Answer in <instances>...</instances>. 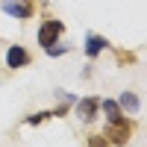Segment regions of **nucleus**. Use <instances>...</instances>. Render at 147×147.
<instances>
[{"label":"nucleus","mask_w":147,"mask_h":147,"mask_svg":"<svg viewBox=\"0 0 147 147\" xmlns=\"http://www.w3.org/2000/svg\"><path fill=\"white\" fill-rule=\"evenodd\" d=\"M132 129H136V124H132V121H127V118H118V121H112V124L106 127L103 138L115 141V144H127V141H129V136H132Z\"/></svg>","instance_id":"f257e3e1"},{"label":"nucleus","mask_w":147,"mask_h":147,"mask_svg":"<svg viewBox=\"0 0 147 147\" xmlns=\"http://www.w3.org/2000/svg\"><path fill=\"white\" fill-rule=\"evenodd\" d=\"M106 44H109V41L103 38V35H94V32H91V35H88V38H85V53H88V56L94 59V56H97V53H100V50H103V47H106Z\"/></svg>","instance_id":"423d86ee"},{"label":"nucleus","mask_w":147,"mask_h":147,"mask_svg":"<svg viewBox=\"0 0 147 147\" xmlns=\"http://www.w3.org/2000/svg\"><path fill=\"white\" fill-rule=\"evenodd\" d=\"M6 65L9 68H27L30 65V53L24 50L21 44H12L9 50H6Z\"/></svg>","instance_id":"20e7f679"},{"label":"nucleus","mask_w":147,"mask_h":147,"mask_svg":"<svg viewBox=\"0 0 147 147\" xmlns=\"http://www.w3.org/2000/svg\"><path fill=\"white\" fill-rule=\"evenodd\" d=\"M100 109L106 112V121H109V124L118 121V118H124V115H121V106H118L115 100H100Z\"/></svg>","instance_id":"0eeeda50"},{"label":"nucleus","mask_w":147,"mask_h":147,"mask_svg":"<svg viewBox=\"0 0 147 147\" xmlns=\"http://www.w3.org/2000/svg\"><path fill=\"white\" fill-rule=\"evenodd\" d=\"M118 59H121V62H136V56H132V53H118Z\"/></svg>","instance_id":"9d476101"},{"label":"nucleus","mask_w":147,"mask_h":147,"mask_svg":"<svg viewBox=\"0 0 147 147\" xmlns=\"http://www.w3.org/2000/svg\"><path fill=\"white\" fill-rule=\"evenodd\" d=\"M62 30H65V27H62V21H53V18H50V21H44L41 27H38V44H41V47H53L56 38L62 35Z\"/></svg>","instance_id":"f03ea898"},{"label":"nucleus","mask_w":147,"mask_h":147,"mask_svg":"<svg viewBox=\"0 0 147 147\" xmlns=\"http://www.w3.org/2000/svg\"><path fill=\"white\" fill-rule=\"evenodd\" d=\"M97 109H100V100H97V97H85V100L77 103V115L82 121H94L97 118Z\"/></svg>","instance_id":"39448f33"},{"label":"nucleus","mask_w":147,"mask_h":147,"mask_svg":"<svg viewBox=\"0 0 147 147\" xmlns=\"http://www.w3.org/2000/svg\"><path fill=\"white\" fill-rule=\"evenodd\" d=\"M118 106H127L129 112H136V109H138V97H136V94H129V91H124V94H121V103H118Z\"/></svg>","instance_id":"6e6552de"},{"label":"nucleus","mask_w":147,"mask_h":147,"mask_svg":"<svg viewBox=\"0 0 147 147\" xmlns=\"http://www.w3.org/2000/svg\"><path fill=\"white\" fill-rule=\"evenodd\" d=\"M3 12H9V15H15V18H21V21H27V18H32V0H3Z\"/></svg>","instance_id":"7ed1b4c3"},{"label":"nucleus","mask_w":147,"mask_h":147,"mask_svg":"<svg viewBox=\"0 0 147 147\" xmlns=\"http://www.w3.org/2000/svg\"><path fill=\"white\" fill-rule=\"evenodd\" d=\"M88 147H106V138L103 136H88Z\"/></svg>","instance_id":"1a4fd4ad"}]
</instances>
